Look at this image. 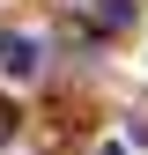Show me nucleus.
Listing matches in <instances>:
<instances>
[{
  "label": "nucleus",
  "instance_id": "1",
  "mask_svg": "<svg viewBox=\"0 0 148 155\" xmlns=\"http://www.w3.org/2000/svg\"><path fill=\"white\" fill-rule=\"evenodd\" d=\"M0 67H8L15 81H30V74H37V45H30V37H0Z\"/></svg>",
  "mask_w": 148,
  "mask_h": 155
},
{
  "label": "nucleus",
  "instance_id": "2",
  "mask_svg": "<svg viewBox=\"0 0 148 155\" xmlns=\"http://www.w3.org/2000/svg\"><path fill=\"white\" fill-rule=\"evenodd\" d=\"M8 133H15V118H8V104H0V140H8Z\"/></svg>",
  "mask_w": 148,
  "mask_h": 155
}]
</instances>
